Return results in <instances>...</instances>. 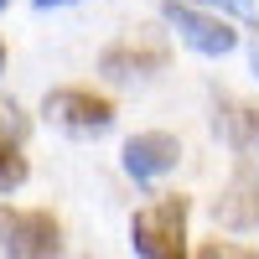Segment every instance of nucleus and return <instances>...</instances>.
I'll use <instances>...</instances> for the list:
<instances>
[{
    "label": "nucleus",
    "mask_w": 259,
    "mask_h": 259,
    "mask_svg": "<svg viewBox=\"0 0 259 259\" xmlns=\"http://www.w3.org/2000/svg\"><path fill=\"white\" fill-rule=\"evenodd\" d=\"M130 244L145 259H171L187 249V197H161L156 207H140L130 223Z\"/></svg>",
    "instance_id": "1"
},
{
    "label": "nucleus",
    "mask_w": 259,
    "mask_h": 259,
    "mask_svg": "<svg viewBox=\"0 0 259 259\" xmlns=\"http://www.w3.org/2000/svg\"><path fill=\"white\" fill-rule=\"evenodd\" d=\"M0 249L36 259V254H57V223L47 212H11L0 207Z\"/></svg>",
    "instance_id": "2"
},
{
    "label": "nucleus",
    "mask_w": 259,
    "mask_h": 259,
    "mask_svg": "<svg viewBox=\"0 0 259 259\" xmlns=\"http://www.w3.org/2000/svg\"><path fill=\"white\" fill-rule=\"evenodd\" d=\"M47 114H52V124L73 130V135H99V130L114 124V109H109L104 99L83 94V89H57V94H47Z\"/></svg>",
    "instance_id": "3"
},
{
    "label": "nucleus",
    "mask_w": 259,
    "mask_h": 259,
    "mask_svg": "<svg viewBox=\"0 0 259 259\" xmlns=\"http://www.w3.org/2000/svg\"><path fill=\"white\" fill-rule=\"evenodd\" d=\"M166 21L177 26L197 52H207V57H223V52H233V36L223 21H212V16H202V11H192V6H182V0H166Z\"/></svg>",
    "instance_id": "4"
},
{
    "label": "nucleus",
    "mask_w": 259,
    "mask_h": 259,
    "mask_svg": "<svg viewBox=\"0 0 259 259\" xmlns=\"http://www.w3.org/2000/svg\"><path fill=\"white\" fill-rule=\"evenodd\" d=\"M177 156H182V145L171 135H161V130H150V135H135L124 145V171L135 182H150V177H161V171L177 166Z\"/></svg>",
    "instance_id": "5"
},
{
    "label": "nucleus",
    "mask_w": 259,
    "mask_h": 259,
    "mask_svg": "<svg viewBox=\"0 0 259 259\" xmlns=\"http://www.w3.org/2000/svg\"><path fill=\"white\" fill-rule=\"evenodd\" d=\"M223 130H228V140L239 145V150L259 145V109H228L223 114Z\"/></svg>",
    "instance_id": "6"
},
{
    "label": "nucleus",
    "mask_w": 259,
    "mask_h": 259,
    "mask_svg": "<svg viewBox=\"0 0 259 259\" xmlns=\"http://www.w3.org/2000/svg\"><path fill=\"white\" fill-rule=\"evenodd\" d=\"M21 182H26V161L0 140V192H11V187H21Z\"/></svg>",
    "instance_id": "7"
},
{
    "label": "nucleus",
    "mask_w": 259,
    "mask_h": 259,
    "mask_svg": "<svg viewBox=\"0 0 259 259\" xmlns=\"http://www.w3.org/2000/svg\"><path fill=\"white\" fill-rule=\"evenodd\" d=\"M202 6H223V11H233L239 21H259V11L249 6V0H202Z\"/></svg>",
    "instance_id": "8"
},
{
    "label": "nucleus",
    "mask_w": 259,
    "mask_h": 259,
    "mask_svg": "<svg viewBox=\"0 0 259 259\" xmlns=\"http://www.w3.org/2000/svg\"><path fill=\"white\" fill-rule=\"evenodd\" d=\"M36 6H62V0H36Z\"/></svg>",
    "instance_id": "9"
},
{
    "label": "nucleus",
    "mask_w": 259,
    "mask_h": 259,
    "mask_svg": "<svg viewBox=\"0 0 259 259\" xmlns=\"http://www.w3.org/2000/svg\"><path fill=\"white\" fill-rule=\"evenodd\" d=\"M0 62H6V52H0Z\"/></svg>",
    "instance_id": "10"
},
{
    "label": "nucleus",
    "mask_w": 259,
    "mask_h": 259,
    "mask_svg": "<svg viewBox=\"0 0 259 259\" xmlns=\"http://www.w3.org/2000/svg\"><path fill=\"white\" fill-rule=\"evenodd\" d=\"M0 6H6V0H0Z\"/></svg>",
    "instance_id": "11"
}]
</instances>
